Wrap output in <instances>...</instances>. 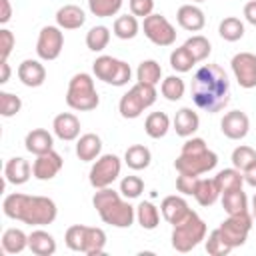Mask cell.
<instances>
[{
	"instance_id": "1",
	"label": "cell",
	"mask_w": 256,
	"mask_h": 256,
	"mask_svg": "<svg viewBox=\"0 0 256 256\" xmlns=\"http://www.w3.org/2000/svg\"><path fill=\"white\" fill-rule=\"evenodd\" d=\"M192 100L194 104L208 112L216 114L226 108L230 102V80L222 66L218 64H204L196 70L192 78Z\"/></svg>"
},
{
	"instance_id": "2",
	"label": "cell",
	"mask_w": 256,
	"mask_h": 256,
	"mask_svg": "<svg viewBox=\"0 0 256 256\" xmlns=\"http://www.w3.org/2000/svg\"><path fill=\"white\" fill-rule=\"evenodd\" d=\"M4 216L20 220L30 226H46L56 220V202L48 196H30L22 192H12L2 202Z\"/></svg>"
},
{
	"instance_id": "3",
	"label": "cell",
	"mask_w": 256,
	"mask_h": 256,
	"mask_svg": "<svg viewBox=\"0 0 256 256\" xmlns=\"http://www.w3.org/2000/svg\"><path fill=\"white\" fill-rule=\"evenodd\" d=\"M92 204L100 214L102 222L114 228H130L136 218V208L128 202V198L124 200V196L110 186L98 188L92 196Z\"/></svg>"
},
{
	"instance_id": "4",
	"label": "cell",
	"mask_w": 256,
	"mask_h": 256,
	"mask_svg": "<svg viewBox=\"0 0 256 256\" xmlns=\"http://www.w3.org/2000/svg\"><path fill=\"white\" fill-rule=\"evenodd\" d=\"M216 164H218V156L206 146L204 138H188L182 144L180 156L174 160V168L178 170V174H194V176L214 170Z\"/></svg>"
},
{
	"instance_id": "5",
	"label": "cell",
	"mask_w": 256,
	"mask_h": 256,
	"mask_svg": "<svg viewBox=\"0 0 256 256\" xmlns=\"http://www.w3.org/2000/svg\"><path fill=\"white\" fill-rule=\"evenodd\" d=\"M66 104L78 112L94 110L100 104V96L96 92V86L90 74L78 72L70 78L68 90H66Z\"/></svg>"
},
{
	"instance_id": "6",
	"label": "cell",
	"mask_w": 256,
	"mask_h": 256,
	"mask_svg": "<svg viewBox=\"0 0 256 256\" xmlns=\"http://www.w3.org/2000/svg\"><path fill=\"white\" fill-rule=\"evenodd\" d=\"M202 240H206V222L192 210L180 224L172 230V248L176 252H190L194 250Z\"/></svg>"
},
{
	"instance_id": "7",
	"label": "cell",
	"mask_w": 256,
	"mask_h": 256,
	"mask_svg": "<svg viewBox=\"0 0 256 256\" xmlns=\"http://www.w3.org/2000/svg\"><path fill=\"white\" fill-rule=\"evenodd\" d=\"M158 94H156V86L152 84H142L136 82L118 102V112L122 118L126 120H134L138 118L146 108H150L156 102Z\"/></svg>"
},
{
	"instance_id": "8",
	"label": "cell",
	"mask_w": 256,
	"mask_h": 256,
	"mask_svg": "<svg viewBox=\"0 0 256 256\" xmlns=\"http://www.w3.org/2000/svg\"><path fill=\"white\" fill-rule=\"evenodd\" d=\"M92 72L98 80L112 84V86H126L132 76V68L128 62L118 60L114 56H106V54L98 56L92 62Z\"/></svg>"
},
{
	"instance_id": "9",
	"label": "cell",
	"mask_w": 256,
	"mask_h": 256,
	"mask_svg": "<svg viewBox=\"0 0 256 256\" xmlns=\"http://www.w3.org/2000/svg\"><path fill=\"white\" fill-rule=\"evenodd\" d=\"M122 170V160L116 154H102L96 158V162L92 164L90 172H88V180L92 188H106L110 186Z\"/></svg>"
},
{
	"instance_id": "10",
	"label": "cell",
	"mask_w": 256,
	"mask_h": 256,
	"mask_svg": "<svg viewBox=\"0 0 256 256\" xmlns=\"http://www.w3.org/2000/svg\"><path fill=\"white\" fill-rule=\"evenodd\" d=\"M252 222H254V218L250 216V212L228 214V218L222 220L218 230L222 232V236L226 238V242L232 248H238V246L246 244V238H248V234L252 230Z\"/></svg>"
},
{
	"instance_id": "11",
	"label": "cell",
	"mask_w": 256,
	"mask_h": 256,
	"mask_svg": "<svg viewBox=\"0 0 256 256\" xmlns=\"http://www.w3.org/2000/svg\"><path fill=\"white\" fill-rule=\"evenodd\" d=\"M144 36L156 46H172L176 42V28L162 14H150L142 22Z\"/></svg>"
},
{
	"instance_id": "12",
	"label": "cell",
	"mask_w": 256,
	"mask_h": 256,
	"mask_svg": "<svg viewBox=\"0 0 256 256\" xmlns=\"http://www.w3.org/2000/svg\"><path fill=\"white\" fill-rule=\"evenodd\" d=\"M64 48V34L60 26H44L38 34L36 42V54L40 60H56Z\"/></svg>"
},
{
	"instance_id": "13",
	"label": "cell",
	"mask_w": 256,
	"mask_h": 256,
	"mask_svg": "<svg viewBox=\"0 0 256 256\" xmlns=\"http://www.w3.org/2000/svg\"><path fill=\"white\" fill-rule=\"evenodd\" d=\"M232 74L240 88H256V54L252 52H238L232 56Z\"/></svg>"
},
{
	"instance_id": "14",
	"label": "cell",
	"mask_w": 256,
	"mask_h": 256,
	"mask_svg": "<svg viewBox=\"0 0 256 256\" xmlns=\"http://www.w3.org/2000/svg\"><path fill=\"white\" fill-rule=\"evenodd\" d=\"M220 130L230 140H242L250 130V120L244 112L232 110V112H226L224 118L220 120Z\"/></svg>"
},
{
	"instance_id": "15",
	"label": "cell",
	"mask_w": 256,
	"mask_h": 256,
	"mask_svg": "<svg viewBox=\"0 0 256 256\" xmlns=\"http://www.w3.org/2000/svg\"><path fill=\"white\" fill-rule=\"evenodd\" d=\"M62 156L56 150H50L46 154L36 156L34 164H32V176L36 180H52L60 170H62Z\"/></svg>"
},
{
	"instance_id": "16",
	"label": "cell",
	"mask_w": 256,
	"mask_h": 256,
	"mask_svg": "<svg viewBox=\"0 0 256 256\" xmlns=\"http://www.w3.org/2000/svg\"><path fill=\"white\" fill-rule=\"evenodd\" d=\"M52 130L54 136L60 138L62 142H72L80 136V120L72 112H60L52 120Z\"/></svg>"
},
{
	"instance_id": "17",
	"label": "cell",
	"mask_w": 256,
	"mask_h": 256,
	"mask_svg": "<svg viewBox=\"0 0 256 256\" xmlns=\"http://www.w3.org/2000/svg\"><path fill=\"white\" fill-rule=\"evenodd\" d=\"M18 78L24 86L28 88H38L44 84L46 80V68L40 60H32V58H26L20 62L18 66Z\"/></svg>"
},
{
	"instance_id": "18",
	"label": "cell",
	"mask_w": 256,
	"mask_h": 256,
	"mask_svg": "<svg viewBox=\"0 0 256 256\" xmlns=\"http://www.w3.org/2000/svg\"><path fill=\"white\" fill-rule=\"evenodd\" d=\"M160 212H162V216H164V220H166L168 224L176 226V224H180L192 210H190L188 202H186L182 196H176V194H174V196H166V198L162 200Z\"/></svg>"
},
{
	"instance_id": "19",
	"label": "cell",
	"mask_w": 256,
	"mask_h": 256,
	"mask_svg": "<svg viewBox=\"0 0 256 256\" xmlns=\"http://www.w3.org/2000/svg\"><path fill=\"white\" fill-rule=\"evenodd\" d=\"M176 20H178V26L188 30V32H200L204 26H206V16L204 12L194 6V4H184L178 8L176 12Z\"/></svg>"
},
{
	"instance_id": "20",
	"label": "cell",
	"mask_w": 256,
	"mask_h": 256,
	"mask_svg": "<svg viewBox=\"0 0 256 256\" xmlns=\"http://www.w3.org/2000/svg\"><path fill=\"white\" fill-rule=\"evenodd\" d=\"M24 144H26V150L30 154L40 156V154H46V152L54 150V136L46 128H34L26 134Z\"/></svg>"
},
{
	"instance_id": "21",
	"label": "cell",
	"mask_w": 256,
	"mask_h": 256,
	"mask_svg": "<svg viewBox=\"0 0 256 256\" xmlns=\"http://www.w3.org/2000/svg\"><path fill=\"white\" fill-rule=\"evenodd\" d=\"M30 174H32V166L22 156L10 158L6 162V166H4V178H6L8 184H14V186L26 184L30 180Z\"/></svg>"
},
{
	"instance_id": "22",
	"label": "cell",
	"mask_w": 256,
	"mask_h": 256,
	"mask_svg": "<svg viewBox=\"0 0 256 256\" xmlns=\"http://www.w3.org/2000/svg\"><path fill=\"white\" fill-rule=\"evenodd\" d=\"M84 22H86V14L76 4H64L56 12V26H60L62 30H76L84 26Z\"/></svg>"
},
{
	"instance_id": "23",
	"label": "cell",
	"mask_w": 256,
	"mask_h": 256,
	"mask_svg": "<svg viewBox=\"0 0 256 256\" xmlns=\"http://www.w3.org/2000/svg\"><path fill=\"white\" fill-rule=\"evenodd\" d=\"M172 126H174V130H176L178 136L190 138V136L200 128V118H198V114H196L192 108L184 106V108H180V110L176 112V116H174V120H172Z\"/></svg>"
},
{
	"instance_id": "24",
	"label": "cell",
	"mask_w": 256,
	"mask_h": 256,
	"mask_svg": "<svg viewBox=\"0 0 256 256\" xmlns=\"http://www.w3.org/2000/svg\"><path fill=\"white\" fill-rule=\"evenodd\" d=\"M102 152V140L98 134L94 132H88V134H82L76 142V156L82 160V162H92L100 156Z\"/></svg>"
},
{
	"instance_id": "25",
	"label": "cell",
	"mask_w": 256,
	"mask_h": 256,
	"mask_svg": "<svg viewBox=\"0 0 256 256\" xmlns=\"http://www.w3.org/2000/svg\"><path fill=\"white\" fill-rule=\"evenodd\" d=\"M28 248L36 256H52L56 252V240L46 230H32L28 234Z\"/></svg>"
},
{
	"instance_id": "26",
	"label": "cell",
	"mask_w": 256,
	"mask_h": 256,
	"mask_svg": "<svg viewBox=\"0 0 256 256\" xmlns=\"http://www.w3.org/2000/svg\"><path fill=\"white\" fill-rule=\"evenodd\" d=\"M168 130H170V118H168L166 112H150L146 116V120H144V132L150 138H154V140L164 138L168 134Z\"/></svg>"
},
{
	"instance_id": "27",
	"label": "cell",
	"mask_w": 256,
	"mask_h": 256,
	"mask_svg": "<svg viewBox=\"0 0 256 256\" xmlns=\"http://www.w3.org/2000/svg\"><path fill=\"white\" fill-rule=\"evenodd\" d=\"M124 162L132 170H144L152 162V154L144 144H132L124 152Z\"/></svg>"
},
{
	"instance_id": "28",
	"label": "cell",
	"mask_w": 256,
	"mask_h": 256,
	"mask_svg": "<svg viewBox=\"0 0 256 256\" xmlns=\"http://www.w3.org/2000/svg\"><path fill=\"white\" fill-rule=\"evenodd\" d=\"M28 248V234L20 228H8L2 234V252L4 254H20Z\"/></svg>"
},
{
	"instance_id": "29",
	"label": "cell",
	"mask_w": 256,
	"mask_h": 256,
	"mask_svg": "<svg viewBox=\"0 0 256 256\" xmlns=\"http://www.w3.org/2000/svg\"><path fill=\"white\" fill-rule=\"evenodd\" d=\"M222 196V192H220V188H218V184H216V180L214 178H200V182H198V188H196V192H194V198H196V202L200 204V206H212L218 198Z\"/></svg>"
},
{
	"instance_id": "30",
	"label": "cell",
	"mask_w": 256,
	"mask_h": 256,
	"mask_svg": "<svg viewBox=\"0 0 256 256\" xmlns=\"http://www.w3.org/2000/svg\"><path fill=\"white\" fill-rule=\"evenodd\" d=\"M222 208L226 214H242L248 212V196L242 188L222 192Z\"/></svg>"
},
{
	"instance_id": "31",
	"label": "cell",
	"mask_w": 256,
	"mask_h": 256,
	"mask_svg": "<svg viewBox=\"0 0 256 256\" xmlns=\"http://www.w3.org/2000/svg\"><path fill=\"white\" fill-rule=\"evenodd\" d=\"M114 36L120 38V40H132L136 38V34L140 32V24H138V18L134 14H122L114 20Z\"/></svg>"
},
{
	"instance_id": "32",
	"label": "cell",
	"mask_w": 256,
	"mask_h": 256,
	"mask_svg": "<svg viewBox=\"0 0 256 256\" xmlns=\"http://www.w3.org/2000/svg\"><path fill=\"white\" fill-rule=\"evenodd\" d=\"M106 248V232L96 226H86V244H84V254L88 256H100L104 254Z\"/></svg>"
},
{
	"instance_id": "33",
	"label": "cell",
	"mask_w": 256,
	"mask_h": 256,
	"mask_svg": "<svg viewBox=\"0 0 256 256\" xmlns=\"http://www.w3.org/2000/svg\"><path fill=\"white\" fill-rule=\"evenodd\" d=\"M220 192H228V190H236V188H242L244 184V172H240L238 168H224L220 170L216 176H214Z\"/></svg>"
},
{
	"instance_id": "34",
	"label": "cell",
	"mask_w": 256,
	"mask_h": 256,
	"mask_svg": "<svg viewBox=\"0 0 256 256\" xmlns=\"http://www.w3.org/2000/svg\"><path fill=\"white\" fill-rule=\"evenodd\" d=\"M136 220H138V224H140L144 230H154V228H158L160 212H158V208H156L152 202L144 200V202H140V204L136 206Z\"/></svg>"
},
{
	"instance_id": "35",
	"label": "cell",
	"mask_w": 256,
	"mask_h": 256,
	"mask_svg": "<svg viewBox=\"0 0 256 256\" xmlns=\"http://www.w3.org/2000/svg\"><path fill=\"white\" fill-rule=\"evenodd\" d=\"M136 80L142 84L156 86L162 80V66L156 60H142L136 68Z\"/></svg>"
},
{
	"instance_id": "36",
	"label": "cell",
	"mask_w": 256,
	"mask_h": 256,
	"mask_svg": "<svg viewBox=\"0 0 256 256\" xmlns=\"http://www.w3.org/2000/svg\"><path fill=\"white\" fill-rule=\"evenodd\" d=\"M244 22L240 20V18H236V16H226L222 22H220V26H218V34H220V38H224L226 42H236V40H240L242 36H244Z\"/></svg>"
},
{
	"instance_id": "37",
	"label": "cell",
	"mask_w": 256,
	"mask_h": 256,
	"mask_svg": "<svg viewBox=\"0 0 256 256\" xmlns=\"http://www.w3.org/2000/svg\"><path fill=\"white\" fill-rule=\"evenodd\" d=\"M160 92H162V96H164L166 100L176 102V100H180V98L184 96V92H186V84H184V80H182L180 76L172 74V76H166V78L162 80V84H160Z\"/></svg>"
},
{
	"instance_id": "38",
	"label": "cell",
	"mask_w": 256,
	"mask_h": 256,
	"mask_svg": "<svg viewBox=\"0 0 256 256\" xmlns=\"http://www.w3.org/2000/svg\"><path fill=\"white\" fill-rule=\"evenodd\" d=\"M110 42V30L106 26H92L86 32V46L92 52H102Z\"/></svg>"
},
{
	"instance_id": "39",
	"label": "cell",
	"mask_w": 256,
	"mask_h": 256,
	"mask_svg": "<svg viewBox=\"0 0 256 256\" xmlns=\"http://www.w3.org/2000/svg\"><path fill=\"white\" fill-rule=\"evenodd\" d=\"M184 46L190 50V54L194 56L196 62L206 60V58L210 56V52H212V44H210V40H208L206 36H202V34H194V36H190V38L184 42Z\"/></svg>"
},
{
	"instance_id": "40",
	"label": "cell",
	"mask_w": 256,
	"mask_h": 256,
	"mask_svg": "<svg viewBox=\"0 0 256 256\" xmlns=\"http://www.w3.org/2000/svg\"><path fill=\"white\" fill-rule=\"evenodd\" d=\"M194 64H196V60H194V56L190 54V50L184 44L172 50V54H170V66H172V70L184 74V72H190Z\"/></svg>"
},
{
	"instance_id": "41",
	"label": "cell",
	"mask_w": 256,
	"mask_h": 256,
	"mask_svg": "<svg viewBox=\"0 0 256 256\" xmlns=\"http://www.w3.org/2000/svg\"><path fill=\"white\" fill-rule=\"evenodd\" d=\"M232 166L238 168L240 172L248 170L252 164H256V150L252 146H246V144H240L232 150Z\"/></svg>"
},
{
	"instance_id": "42",
	"label": "cell",
	"mask_w": 256,
	"mask_h": 256,
	"mask_svg": "<svg viewBox=\"0 0 256 256\" xmlns=\"http://www.w3.org/2000/svg\"><path fill=\"white\" fill-rule=\"evenodd\" d=\"M124 0H88V8L98 18H112L120 12Z\"/></svg>"
},
{
	"instance_id": "43",
	"label": "cell",
	"mask_w": 256,
	"mask_h": 256,
	"mask_svg": "<svg viewBox=\"0 0 256 256\" xmlns=\"http://www.w3.org/2000/svg\"><path fill=\"white\" fill-rule=\"evenodd\" d=\"M64 242L72 252H84V244H86V226L84 224H74L66 230L64 234Z\"/></svg>"
},
{
	"instance_id": "44",
	"label": "cell",
	"mask_w": 256,
	"mask_h": 256,
	"mask_svg": "<svg viewBox=\"0 0 256 256\" xmlns=\"http://www.w3.org/2000/svg\"><path fill=\"white\" fill-rule=\"evenodd\" d=\"M230 250H232V246L226 242V238L222 236V232H220L218 228L208 234L206 252H208L210 256H226V254H230Z\"/></svg>"
},
{
	"instance_id": "45",
	"label": "cell",
	"mask_w": 256,
	"mask_h": 256,
	"mask_svg": "<svg viewBox=\"0 0 256 256\" xmlns=\"http://www.w3.org/2000/svg\"><path fill=\"white\" fill-rule=\"evenodd\" d=\"M22 110V100L20 96L12 92H0V114L4 118H12Z\"/></svg>"
},
{
	"instance_id": "46",
	"label": "cell",
	"mask_w": 256,
	"mask_h": 256,
	"mask_svg": "<svg viewBox=\"0 0 256 256\" xmlns=\"http://www.w3.org/2000/svg\"><path fill=\"white\" fill-rule=\"evenodd\" d=\"M144 192V180L140 176H124L120 180V194L128 200L138 198Z\"/></svg>"
},
{
	"instance_id": "47",
	"label": "cell",
	"mask_w": 256,
	"mask_h": 256,
	"mask_svg": "<svg viewBox=\"0 0 256 256\" xmlns=\"http://www.w3.org/2000/svg\"><path fill=\"white\" fill-rule=\"evenodd\" d=\"M198 182H200V176H194V174H178L176 188H178V192H182L186 196H194V192L198 188Z\"/></svg>"
},
{
	"instance_id": "48",
	"label": "cell",
	"mask_w": 256,
	"mask_h": 256,
	"mask_svg": "<svg viewBox=\"0 0 256 256\" xmlns=\"http://www.w3.org/2000/svg\"><path fill=\"white\" fill-rule=\"evenodd\" d=\"M14 44H16L14 34L8 28H2L0 30V60H8V56L14 50Z\"/></svg>"
},
{
	"instance_id": "49",
	"label": "cell",
	"mask_w": 256,
	"mask_h": 256,
	"mask_svg": "<svg viewBox=\"0 0 256 256\" xmlns=\"http://www.w3.org/2000/svg\"><path fill=\"white\" fill-rule=\"evenodd\" d=\"M154 12V0H130V14L136 18H146Z\"/></svg>"
},
{
	"instance_id": "50",
	"label": "cell",
	"mask_w": 256,
	"mask_h": 256,
	"mask_svg": "<svg viewBox=\"0 0 256 256\" xmlns=\"http://www.w3.org/2000/svg\"><path fill=\"white\" fill-rule=\"evenodd\" d=\"M244 18L248 24L256 26V0H250L244 4Z\"/></svg>"
},
{
	"instance_id": "51",
	"label": "cell",
	"mask_w": 256,
	"mask_h": 256,
	"mask_svg": "<svg viewBox=\"0 0 256 256\" xmlns=\"http://www.w3.org/2000/svg\"><path fill=\"white\" fill-rule=\"evenodd\" d=\"M12 18V4L10 0H0V24H6Z\"/></svg>"
},
{
	"instance_id": "52",
	"label": "cell",
	"mask_w": 256,
	"mask_h": 256,
	"mask_svg": "<svg viewBox=\"0 0 256 256\" xmlns=\"http://www.w3.org/2000/svg\"><path fill=\"white\" fill-rule=\"evenodd\" d=\"M10 80V66L8 60H0V84H6Z\"/></svg>"
},
{
	"instance_id": "53",
	"label": "cell",
	"mask_w": 256,
	"mask_h": 256,
	"mask_svg": "<svg viewBox=\"0 0 256 256\" xmlns=\"http://www.w3.org/2000/svg\"><path fill=\"white\" fill-rule=\"evenodd\" d=\"M244 182L256 188V164H252L248 170H244Z\"/></svg>"
},
{
	"instance_id": "54",
	"label": "cell",
	"mask_w": 256,
	"mask_h": 256,
	"mask_svg": "<svg viewBox=\"0 0 256 256\" xmlns=\"http://www.w3.org/2000/svg\"><path fill=\"white\" fill-rule=\"evenodd\" d=\"M252 218L256 220V194H254V198H252Z\"/></svg>"
},
{
	"instance_id": "55",
	"label": "cell",
	"mask_w": 256,
	"mask_h": 256,
	"mask_svg": "<svg viewBox=\"0 0 256 256\" xmlns=\"http://www.w3.org/2000/svg\"><path fill=\"white\" fill-rule=\"evenodd\" d=\"M194 2H204V0H194Z\"/></svg>"
}]
</instances>
